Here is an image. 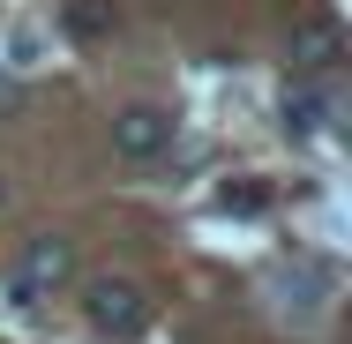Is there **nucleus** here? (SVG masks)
<instances>
[{
    "mask_svg": "<svg viewBox=\"0 0 352 344\" xmlns=\"http://www.w3.org/2000/svg\"><path fill=\"white\" fill-rule=\"evenodd\" d=\"M68 277H75V240L68 232H30L23 255H15V270H8V292H15V299H45V292H60Z\"/></svg>",
    "mask_w": 352,
    "mask_h": 344,
    "instance_id": "nucleus-1",
    "label": "nucleus"
},
{
    "mask_svg": "<svg viewBox=\"0 0 352 344\" xmlns=\"http://www.w3.org/2000/svg\"><path fill=\"white\" fill-rule=\"evenodd\" d=\"M82 314H90L98 337H142L150 330V292H142L135 277H98L82 292Z\"/></svg>",
    "mask_w": 352,
    "mask_h": 344,
    "instance_id": "nucleus-2",
    "label": "nucleus"
},
{
    "mask_svg": "<svg viewBox=\"0 0 352 344\" xmlns=\"http://www.w3.org/2000/svg\"><path fill=\"white\" fill-rule=\"evenodd\" d=\"M338 60H345L338 15H300V30H292V68H300V75H330Z\"/></svg>",
    "mask_w": 352,
    "mask_h": 344,
    "instance_id": "nucleus-3",
    "label": "nucleus"
},
{
    "mask_svg": "<svg viewBox=\"0 0 352 344\" xmlns=\"http://www.w3.org/2000/svg\"><path fill=\"white\" fill-rule=\"evenodd\" d=\"M165 142H173V113H157V105L113 113V150H120V157H157Z\"/></svg>",
    "mask_w": 352,
    "mask_h": 344,
    "instance_id": "nucleus-4",
    "label": "nucleus"
},
{
    "mask_svg": "<svg viewBox=\"0 0 352 344\" xmlns=\"http://www.w3.org/2000/svg\"><path fill=\"white\" fill-rule=\"evenodd\" d=\"M330 113H338V98H330L322 82H292V90H285V128H292V135L330 128Z\"/></svg>",
    "mask_w": 352,
    "mask_h": 344,
    "instance_id": "nucleus-5",
    "label": "nucleus"
},
{
    "mask_svg": "<svg viewBox=\"0 0 352 344\" xmlns=\"http://www.w3.org/2000/svg\"><path fill=\"white\" fill-rule=\"evenodd\" d=\"M60 23H68V38H113L120 8H113V0H68V8H60Z\"/></svg>",
    "mask_w": 352,
    "mask_h": 344,
    "instance_id": "nucleus-6",
    "label": "nucleus"
},
{
    "mask_svg": "<svg viewBox=\"0 0 352 344\" xmlns=\"http://www.w3.org/2000/svg\"><path fill=\"white\" fill-rule=\"evenodd\" d=\"M38 45H45V38H38V23H15V30H8V68H15V75L38 68V60H45Z\"/></svg>",
    "mask_w": 352,
    "mask_h": 344,
    "instance_id": "nucleus-7",
    "label": "nucleus"
},
{
    "mask_svg": "<svg viewBox=\"0 0 352 344\" xmlns=\"http://www.w3.org/2000/svg\"><path fill=\"white\" fill-rule=\"evenodd\" d=\"M225 209L255 217V209H270V187H263V180H240V187H225Z\"/></svg>",
    "mask_w": 352,
    "mask_h": 344,
    "instance_id": "nucleus-8",
    "label": "nucleus"
},
{
    "mask_svg": "<svg viewBox=\"0 0 352 344\" xmlns=\"http://www.w3.org/2000/svg\"><path fill=\"white\" fill-rule=\"evenodd\" d=\"M0 203H8V180H0Z\"/></svg>",
    "mask_w": 352,
    "mask_h": 344,
    "instance_id": "nucleus-9",
    "label": "nucleus"
}]
</instances>
